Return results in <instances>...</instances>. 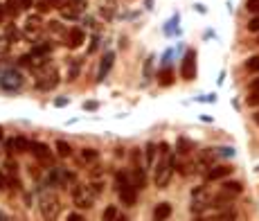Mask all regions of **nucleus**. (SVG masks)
<instances>
[{
  "label": "nucleus",
  "instance_id": "nucleus-18",
  "mask_svg": "<svg viewBox=\"0 0 259 221\" xmlns=\"http://www.w3.org/2000/svg\"><path fill=\"white\" fill-rule=\"evenodd\" d=\"M54 149H57V154H59L61 158H70L72 156V145L70 142H65V140H57V145H54Z\"/></svg>",
  "mask_w": 259,
  "mask_h": 221
},
{
  "label": "nucleus",
  "instance_id": "nucleus-10",
  "mask_svg": "<svg viewBox=\"0 0 259 221\" xmlns=\"http://www.w3.org/2000/svg\"><path fill=\"white\" fill-rule=\"evenodd\" d=\"M169 217H171V203H167V201L158 203L156 208H153V212H151V219L153 221H167Z\"/></svg>",
  "mask_w": 259,
  "mask_h": 221
},
{
  "label": "nucleus",
  "instance_id": "nucleus-34",
  "mask_svg": "<svg viewBox=\"0 0 259 221\" xmlns=\"http://www.w3.org/2000/svg\"><path fill=\"white\" fill-rule=\"evenodd\" d=\"M7 183H9V180H7V174L2 172V169H0V192H2V190L7 187Z\"/></svg>",
  "mask_w": 259,
  "mask_h": 221
},
{
  "label": "nucleus",
  "instance_id": "nucleus-9",
  "mask_svg": "<svg viewBox=\"0 0 259 221\" xmlns=\"http://www.w3.org/2000/svg\"><path fill=\"white\" fill-rule=\"evenodd\" d=\"M230 174H232V167H230V165H214V167L207 169L205 178L207 180H223V178H228Z\"/></svg>",
  "mask_w": 259,
  "mask_h": 221
},
{
  "label": "nucleus",
  "instance_id": "nucleus-31",
  "mask_svg": "<svg viewBox=\"0 0 259 221\" xmlns=\"http://www.w3.org/2000/svg\"><path fill=\"white\" fill-rule=\"evenodd\" d=\"M65 221H86V217L81 212H70V215L65 217Z\"/></svg>",
  "mask_w": 259,
  "mask_h": 221
},
{
  "label": "nucleus",
  "instance_id": "nucleus-2",
  "mask_svg": "<svg viewBox=\"0 0 259 221\" xmlns=\"http://www.w3.org/2000/svg\"><path fill=\"white\" fill-rule=\"evenodd\" d=\"M61 210H63V205L57 194H45L39 203V212H41L43 221H57L61 217Z\"/></svg>",
  "mask_w": 259,
  "mask_h": 221
},
{
  "label": "nucleus",
  "instance_id": "nucleus-43",
  "mask_svg": "<svg viewBox=\"0 0 259 221\" xmlns=\"http://www.w3.org/2000/svg\"><path fill=\"white\" fill-rule=\"evenodd\" d=\"M115 221H129V217H124V215H120V217H118V219H115Z\"/></svg>",
  "mask_w": 259,
  "mask_h": 221
},
{
  "label": "nucleus",
  "instance_id": "nucleus-41",
  "mask_svg": "<svg viewBox=\"0 0 259 221\" xmlns=\"http://www.w3.org/2000/svg\"><path fill=\"white\" fill-rule=\"evenodd\" d=\"M5 5H0V23H2V18H5Z\"/></svg>",
  "mask_w": 259,
  "mask_h": 221
},
{
  "label": "nucleus",
  "instance_id": "nucleus-38",
  "mask_svg": "<svg viewBox=\"0 0 259 221\" xmlns=\"http://www.w3.org/2000/svg\"><path fill=\"white\" fill-rule=\"evenodd\" d=\"M20 5H23V9H30L34 5V0H20Z\"/></svg>",
  "mask_w": 259,
  "mask_h": 221
},
{
  "label": "nucleus",
  "instance_id": "nucleus-36",
  "mask_svg": "<svg viewBox=\"0 0 259 221\" xmlns=\"http://www.w3.org/2000/svg\"><path fill=\"white\" fill-rule=\"evenodd\" d=\"M83 109H88V110H97V109H100V104H97V102H88V104H83Z\"/></svg>",
  "mask_w": 259,
  "mask_h": 221
},
{
  "label": "nucleus",
  "instance_id": "nucleus-20",
  "mask_svg": "<svg viewBox=\"0 0 259 221\" xmlns=\"http://www.w3.org/2000/svg\"><path fill=\"white\" fill-rule=\"evenodd\" d=\"M158 84H160V86H171V84H174V72H171L169 68L160 70V75H158Z\"/></svg>",
  "mask_w": 259,
  "mask_h": 221
},
{
  "label": "nucleus",
  "instance_id": "nucleus-14",
  "mask_svg": "<svg viewBox=\"0 0 259 221\" xmlns=\"http://www.w3.org/2000/svg\"><path fill=\"white\" fill-rule=\"evenodd\" d=\"M199 163L205 165V167H214V165H217V154H214L212 149H203V152L199 154Z\"/></svg>",
  "mask_w": 259,
  "mask_h": 221
},
{
  "label": "nucleus",
  "instance_id": "nucleus-16",
  "mask_svg": "<svg viewBox=\"0 0 259 221\" xmlns=\"http://www.w3.org/2000/svg\"><path fill=\"white\" fill-rule=\"evenodd\" d=\"M79 156H81V160H83V163L88 165V163H97V158H100V152H97L95 147H83Z\"/></svg>",
  "mask_w": 259,
  "mask_h": 221
},
{
  "label": "nucleus",
  "instance_id": "nucleus-39",
  "mask_svg": "<svg viewBox=\"0 0 259 221\" xmlns=\"http://www.w3.org/2000/svg\"><path fill=\"white\" fill-rule=\"evenodd\" d=\"M250 90H253V93H259V79H255V82L250 84Z\"/></svg>",
  "mask_w": 259,
  "mask_h": 221
},
{
  "label": "nucleus",
  "instance_id": "nucleus-46",
  "mask_svg": "<svg viewBox=\"0 0 259 221\" xmlns=\"http://www.w3.org/2000/svg\"><path fill=\"white\" fill-rule=\"evenodd\" d=\"M194 221H205V219H194Z\"/></svg>",
  "mask_w": 259,
  "mask_h": 221
},
{
  "label": "nucleus",
  "instance_id": "nucleus-1",
  "mask_svg": "<svg viewBox=\"0 0 259 221\" xmlns=\"http://www.w3.org/2000/svg\"><path fill=\"white\" fill-rule=\"evenodd\" d=\"M174 160L176 158L171 156H162L158 160V165H153V185L158 190H165L171 183V176H174Z\"/></svg>",
  "mask_w": 259,
  "mask_h": 221
},
{
  "label": "nucleus",
  "instance_id": "nucleus-7",
  "mask_svg": "<svg viewBox=\"0 0 259 221\" xmlns=\"http://www.w3.org/2000/svg\"><path fill=\"white\" fill-rule=\"evenodd\" d=\"M118 197H120V201H122V205H126V208H133V205L138 203V187L131 183V185L118 190Z\"/></svg>",
  "mask_w": 259,
  "mask_h": 221
},
{
  "label": "nucleus",
  "instance_id": "nucleus-44",
  "mask_svg": "<svg viewBox=\"0 0 259 221\" xmlns=\"http://www.w3.org/2000/svg\"><path fill=\"white\" fill-rule=\"evenodd\" d=\"M253 117H255V122H257V127H259V110H257V113H255Z\"/></svg>",
  "mask_w": 259,
  "mask_h": 221
},
{
  "label": "nucleus",
  "instance_id": "nucleus-24",
  "mask_svg": "<svg viewBox=\"0 0 259 221\" xmlns=\"http://www.w3.org/2000/svg\"><path fill=\"white\" fill-rule=\"evenodd\" d=\"M142 152H144V149H140V147L131 149V160H133V167H142Z\"/></svg>",
  "mask_w": 259,
  "mask_h": 221
},
{
  "label": "nucleus",
  "instance_id": "nucleus-37",
  "mask_svg": "<svg viewBox=\"0 0 259 221\" xmlns=\"http://www.w3.org/2000/svg\"><path fill=\"white\" fill-rule=\"evenodd\" d=\"M65 104H70V99L61 97V99H57V102H54V106H65Z\"/></svg>",
  "mask_w": 259,
  "mask_h": 221
},
{
  "label": "nucleus",
  "instance_id": "nucleus-11",
  "mask_svg": "<svg viewBox=\"0 0 259 221\" xmlns=\"http://www.w3.org/2000/svg\"><path fill=\"white\" fill-rule=\"evenodd\" d=\"M131 180H133V185L142 192V190L147 187V174H144V167H133L131 169Z\"/></svg>",
  "mask_w": 259,
  "mask_h": 221
},
{
  "label": "nucleus",
  "instance_id": "nucleus-35",
  "mask_svg": "<svg viewBox=\"0 0 259 221\" xmlns=\"http://www.w3.org/2000/svg\"><path fill=\"white\" fill-rule=\"evenodd\" d=\"M160 156H169V145L167 142H160Z\"/></svg>",
  "mask_w": 259,
  "mask_h": 221
},
{
  "label": "nucleus",
  "instance_id": "nucleus-30",
  "mask_svg": "<svg viewBox=\"0 0 259 221\" xmlns=\"http://www.w3.org/2000/svg\"><path fill=\"white\" fill-rule=\"evenodd\" d=\"M77 75H79V64H72L70 72H68V82H75Z\"/></svg>",
  "mask_w": 259,
  "mask_h": 221
},
{
  "label": "nucleus",
  "instance_id": "nucleus-45",
  "mask_svg": "<svg viewBox=\"0 0 259 221\" xmlns=\"http://www.w3.org/2000/svg\"><path fill=\"white\" fill-rule=\"evenodd\" d=\"M2 138H5V129L0 127V140H2Z\"/></svg>",
  "mask_w": 259,
  "mask_h": 221
},
{
  "label": "nucleus",
  "instance_id": "nucleus-40",
  "mask_svg": "<svg viewBox=\"0 0 259 221\" xmlns=\"http://www.w3.org/2000/svg\"><path fill=\"white\" fill-rule=\"evenodd\" d=\"M0 221H12V217H7L2 210H0Z\"/></svg>",
  "mask_w": 259,
  "mask_h": 221
},
{
  "label": "nucleus",
  "instance_id": "nucleus-5",
  "mask_svg": "<svg viewBox=\"0 0 259 221\" xmlns=\"http://www.w3.org/2000/svg\"><path fill=\"white\" fill-rule=\"evenodd\" d=\"M30 154H32V156H34L41 165H50V163L54 160V158H52V152H50V147H47L45 142H39V140H34V142H32Z\"/></svg>",
  "mask_w": 259,
  "mask_h": 221
},
{
  "label": "nucleus",
  "instance_id": "nucleus-29",
  "mask_svg": "<svg viewBox=\"0 0 259 221\" xmlns=\"http://www.w3.org/2000/svg\"><path fill=\"white\" fill-rule=\"evenodd\" d=\"M246 104L248 106H259V93H250V95H248Z\"/></svg>",
  "mask_w": 259,
  "mask_h": 221
},
{
  "label": "nucleus",
  "instance_id": "nucleus-32",
  "mask_svg": "<svg viewBox=\"0 0 259 221\" xmlns=\"http://www.w3.org/2000/svg\"><path fill=\"white\" fill-rule=\"evenodd\" d=\"M36 7H39V12H41V14H45V12H50V9H52V5H50L47 0H41Z\"/></svg>",
  "mask_w": 259,
  "mask_h": 221
},
{
  "label": "nucleus",
  "instance_id": "nucleus-42",
  "mask_svg": "<svg viewBox=\"0 0 259 221\" xmlns=\"http://www.w3.org/2000/svg\"><path fill=\"white\" fill-rule=\"evenodd\" d=\"M221 221H235V217H230V215H225V217H221Z\"/></svg>",
  "mask_w": 259,
  "mask_h": 221
},
{
  "label": "nucleus",
  "instance_id": "nucleus-6",
  "mask_svg": "<svg viewBox=\"0 0 259 221\" xmlns=\"http://www.w3.org/2000/svg\"><path fill=\"white\" fill-rule=\"evenodd\" d=\"M86 43V32L81 27H70L68 29V34H65V45L77 50V47H81Z\"/></svg>",
  "mask_w": 259,
  "mask_h": 221
},
{
  "label": "nucleus",
  "instance_id": "nucleus-25",
  "mask_svg": "<svg viewBox=\"0 0 259 221\" xmlns=\"http://www.w3.org/2000/svg\"><path fill=\"white\" fill-rule=\"evenodd\" d=\"M88 192L93 194V197H100V194L104 192V183H100V180H95V183H90V185H88Z\"/></svg>",
  "mask_w": 259,
  "mask_h": 221
},
{
  "label": "nucleus",
  "instance_id": "nucleus-33",
  "mask_svg": "<svg viewBox=\"0 0 259 221\" xmlns=\"http://www.w3.org/2000/svg\"><path fill=\"white\" fill-rule=\"evenodd\" d=\"M50 5H52V9H63V5L68 2V0H47Z\"/></svg>",
  "mask_w": 259,
  "mask_h": 221
},
{
  "label": "nucleus",
  "instance_id": "nucleus-21",
  "mask_svg": "<svg viewBox=\"0 0 259 221\" xmlns=\"http://www.w3.org/2000/svg\"><path fill=\"white\" fill-rule=\"evenodd\" d=\"M118 217V205H106V210L101 212V221H115Z\"/></svg>",
  "mask_w": 259,
  "mask_h": 221
},
{
  "label": "nucleus",
  "instance_id": "nucleus-8",
  "mask_svg": "<svg viewBox=\"0 0 259 221\" xmlns=\"http://www.w3.org/2000/svg\"><path fill=\"white\" fill-rule=\"evenodd\" d=\"M7 149H14L16 154H30L32 140H27L25 135H16L14 140H9V142H7Z\"/></svg>",
  "mask_w": 259,
  "mask_h": 221
},
{
  "label": "nucleus",
  "instance_id": "nucleus-47",
  "mask_svg": "<svg viewBox=\"0 0 259 221\" xmlns=\"http://www.w3.org/2000/svg\"><path fill=\"white\" fill-rule=\"evenodd\" d=\"M257 45H259V36H257Z\"/></svg>",
  "mask_w": 259,
  "mask_h": 221
},
{
  "label": "nucleus",
  "instance_id": "nucleus-15",
  "mask_svg": "<svg viewBox=\"0 0 259 221\" xmlns=\"http://www.w3.org/2000/svg\"><path fill=\"white\" fill-rule=\"evenodd\" d=\"M160 147L153 142V140H149L147 147H144V156H147V165L149 167H153V163H156V154H158Z\"/></svg>",
  "mask_w": 259,
  "mask_h": 221
},
{
  "label": "nucleus",
  "instance_id": "nucleus-22",
  "mask_svg": "<svg viewBox=\"0 0 259 221\" xmlns=\"http://www.w3.org/2000/svg\"><path fill=\"white\" fill-rule=\"evenodd\" d=\"M57 84H59V77L52 75V77H45V82H39V88L41 90H52V88H57Z\"/></svg>",
  "mask_w": 259,
  "mask_h": 221
},
{
  "label": "nucleus",
  "instance_id": "nucleus-19",
  "mask_svg": "<svg viewBox=\"0 0 259 221\" xmlns=\"http://www.w3.org/2000/svg\"><path fill=\"white\" fill-rule=\"evenodd\" d=\"M5 12L9 14V16L16 18L18 14L23 12V5H20V0H7V2H5Z\"/></svg>",
  "mask_w": 259,
  "mask_h": 221
},
{
  "label": "nucleus",
  "instance_id": "nucleus-3",
  "mask_svg": "<svg viewBox=\"0 0 259 221\" xmlns=\"http://www.w3.org/2000/svg\"><path fill=\"white\" fill-rule=\"evenodd\" d=\"M95 197L88 192V187L83 185H75L72 187V203L77 205V210H90L93 208Z\"/></svg>",
  "mask_w": 259,
  "mask_h": 221
},
{
  "label": "nucleus",
  "instance_id": "nucleus-12",
  "mask_svg": "<svg viewBox=\"0 0 259 221\" xmlns=\"http://www.w3.org/2000/svg\"><path fill=\"white\" fill-rule=\"evenodd\" d=\"M176 152H178V156H187V154L194 152V142L189 138H185V135H180L176 140Z\"/></svg>",
  "mask_w": 259,
  "mask_h": 221
},
{
  "label": "nucleus",
  "instance_id": "nucleus-26",
  "mask_svg": "<svg viewBox=\"0 0 259 221\" xmlns=\"http://www.w3.org/2000/svg\"><path fill=\"white\" fill-rule=\"evenodd\" d=\"M246 9L255 16H259V0H246Z\"/></svg>",
  "mask_w": 259,
  "mask_h": 221
},
{
  "label": "nucleus",
  "instance_id": "nucleus-17",
  "mask_svg": "<svg viewBox=\"0 0 259 221\" xmlns=\"http://www.w3.org/2000/svg\"><path fill=\"white\" fill-rule=\"evenodd\" d=\"M221 190H225V192H230L232 197H239V194L243 192V185L239 183V180H225L223 185H221Z\"/></svg>",
  "mask_w": 259,
  "mask_h": 221
},
{
  "label": "nucleus",
  "instance_id": "nucleus-23",
  "mask_svg": "<svg viewBox=\"0 0 259 221\" xmlns=\"http://www.w3.org/2000/svg\"><path fill=\"white\" fill-rule=\"evenodd\" d=\"M243 68L248 70V72H259V54H255V57H250L243 64Z\"/></svg>",
  "mask_w": 259,
  "mask_h": 221
},
{
  "label": "nucleus",
  "instance_id": "nucleus-28",
  "mask_svg": "<svg viewBox=\"0 0 259 221\" xmlns=\"http://www.w3.org/2000/svg\"><path fill=\"white\" fill-rule=\"evenodd\" d=\"M5 167H7V172H9V174H18V163H16V160H12V158L5 163Z\"/></svg>",
  "mask_w": 259,
  "mask_h": 221
},
{
  "label": "nucleus",
  "instance_id": "nucleus-13",
  "mask_svg": "<svg viewBox=\"0 0 259 221\" xmlns=\"http://www.w3.org/2000/svg\"><path fill=\"white\" fill-rule=\"evenodd\" d=\"M113 59H115L113 52H108L106 57H104V61H101V66H100V72H97V82H104V77L108 75V70H111V66H113Z\"/></svg>",
  "mask_w": 259,
  "mask_h": 221
},
{
  "label": "nucleus",
  "instance_id": "nucleus-27",
  "mask_svg": "<svg viewBox=\"0 0 259 221\" xmlns=\"http://www.w3.org/2000/svg\"><path fill=\"white\" fill-rule=\"evenodd\" d=\"M248 32H255V34H259V16H253L250 21H248Z\"/></svg>",
  "mask_w": 259,
  "mask_h": 221
},
{
  "label": "nucleus",
  "instance_id": "nucleus-4",
  "mask_svg": "<svg viewBox=\"0 0 259 221\" xmlns=\"http://www.w3.org/2000/svg\"><path fill=\"white\" fill-rule=\"evenodd\" d=\"M180 77L185 82H194L196 79V52L194 50H187L183 57V64H180Z\"/></svg>",
  "mask_w": 259,
  "mask_h": 221
}]
</instances>
